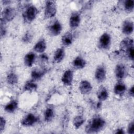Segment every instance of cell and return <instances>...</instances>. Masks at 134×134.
Returning <instances> with one entry per match:
<instances>
[{
	"label": "cell",
	"mask_w": 134,
	"mask_h": 134,
	"mask_svg": "<svg viewBox=\"0 0 134 134\" xmlns=\"http://www.w3.org/2000/svg\"><path fill=\"white\" fill-rule=\"evenodd\" d=\"M106 126L105 119L98 115L93 116L89 120L85 128V131L87 133H95L102 131Z\"/></svg>",
	"instance_id": "6da1fadb"
},
{
	"label": "cell",
	"mask_w": 134,
	"mask_h": 134,
	"mask_svg": "<svg viewBox=\"0 0 134 134\" xmlns=\"http://www.w3.org/2000/svg\"><path fill=\"white\" fill-rule=\"evenodd\" d=\"M38 14L37 8L33 5L28 6L23 13V17L24 21L27 23H30L36 18Z\"/></svg>",
	"instance_id": "7a4b0ae2"
},
{
	"label": "cell",
	"mask_w": 134,
	"mask_h": 134,
	"mask_svg": "<svg viewBox=\"0 0 134 134\" xmlns=\"http://www.w3.org/2000/svg\"><path fill=\"white\" fill-rule=\"evenodd\" d=\"M57 13V6L54 1H47L46 2L44 16L46 19L53 17Z\"/></svg>",
	"instance_id": "3957f363"
},
{
	"label": "cell",
	"mask_w": 134,
	"mask_h": 134,
	"mask_svg": "<svg viewBox=\"0 0 134 134\" xmlns=\"http://www.w3.org/2000/svg\"><path fill=\"white\" fill-rule=\"evenodd\" d=\"M62 30V25L58 20H54L48 27V32L51 36H57Z\"/></svg>",
	"instance_id": "277c9868"
},
{
	"label": "cell",
	"mask_w": 134,
	"mask_h": 134,
	"mask_svg": "<svg viewBox=\"0 0 134 134\" xmlns=\"http://www.w3.org/2000/svg\"><path fill=\"white\" fill-rule=\"evenodd\" d=\"M16 12L14 8L12 7H7L5 8L2 12L1 19L6 23L12 21L16 16Z\"/></svg>",
	"instance_id": "5b68a950"
},
{
	"label": "cell",
	"mask_w": 134,
	"mask_h": 134,
	"mask_svg": "<svg viewBox=\"0 0 134 134\" xmlns=\"http://www.w3.org/2000/svg\"><path fill=\"white\" fill-rule=\"evenodd\" d=\"M111 44V37L107 32L103 34L99 38L98 47L103 50L108 49Z\"/></svg>",
	"instance_id": "8992f818"
},
{
	"label": "cell",
	"mask_w": 134,
	"mask_h": 134,
	"mask_svg": "<svg viewBox=\"0 0 134 134\" xmlns=\"http://www.w3.org/2000/svg\"><path fill=\"white\" fill-rule=\"evenodd\" d=\"M39 120L38 116L32 113L26 115L21 120V124L24 127H31L35 125Z\"/></svg>",
	"instance_id": "52a82bcc"
},
{
	"label": "cell",
	"mask_w": 134,
	"mask_h": 134,
	"mask_svg": "<svg viewBox=\"0 0 134 134\" xmlns=\"http://www.w3.org/2000/svg\"><path fill=\"white\" fill-rule=\"evenodd\" d=\"M73 80V71L68 69L66 70L61 77V82L65 86H70L72 84Z\"/></svg>",
	"instance_id": "ba28073f"
},
{
	"label": "cell",
	"mask_w": 134,
	"mask_h": 134,
	"mask_svg": "<svg viewBox=\"0 0 134 134\" xmlns=\"http://www.w3.org/2000/svg\"><path fill=\"white\" fill-rule=\"evenodd\" d=\"M106 77V70L104 65L98 66L95 72V78L98 82H102Z\"/></svg>",
	"instance_id": "9c48e42d"
},
{
	"label": "cell",
	"mask_w": 134,
	"mask_h": 134,
	"mask_svg": "<svg viewBox=\"0 0 134 134\" xmlns=\"http://www.w3.org/2000/svg\"><path fill=\"white\" fill-rule=\"evenodd\" d=\"M127 69L126 66L121 63L116 65L115 69V74L117 79L122 80L126 76Z\"/></svg>",
	"instance_id": "30bf717a"
},
{
	"label": "cell",
	"mask_w": 134,
	"mask_h": 134,
	"mask_svg": "<svg viewBox=\"0 0 134 134\" xmlns=\"http://www.w3.org/2000/svg\"><path fill=\"white\" fill-rule=\"evenodd\" d=\"M81 21L80 14L77 12L72 13L69 19V25L71 29L76 28L80 25Z\"/></svg>",
	"instance_id": "8fae6325"
},
{
	"label": "cell",
	"mask_w": 134,
	"mask_h": 134,
	"mask_svg": "<svg viewBox=\"0 0 134 134\" xmlns=\"http://www.w3.org/2000/svg\"><path fill=\"white\" fill-rule=\"evenodd\" d=\"M79 88L81 93L83 95L88 94L92 90V86L91 84L87 80L82 81L79 84Z\"/></svg>",
	"instance_id": "7c38bea8"
},
{
	"label": "cell",
	"mask_w": 134,
	"mask_h": 134,
	"mask_svg": "<svg viewBox=\"0 0 134 134\" xmlns=\"http://www.w3.org/2000/svg\"><path fill=\"white\" fill-rule=\"evenodd\" d=\"M47 69L44 68L35 69L31 73V77L34 81L40 80L46 73Z\"/></svg>",
	"instance_id": "4fadbf2b"
},
{
	"label": "cell",
	"mask_w": 134,
	"mask_h": 134,
	"mask_svg": "<svg viewBox=\"0 0 134 134\" xmlns=\"http://www.w3.org/2000/svg\"><path fill=\"white\" fill-rule=\"evenodd\" d=\"M132 48H133V40L132 38H126L120 43V49L125 52Z\"/></svg>",
	"instance_id": "5bb4252c"
},
{
	"label": "cell",
	"mask_w": 134,
	"mask_h": 134,
	"mask_svg": "<svg viewBox=\"0 0 134 134\" xmlns=\"http://www.w3.org/2000/svg\"><path fill=\"white\" fill-rule=\"evenodd\" d=\"M133 23L130 19H126L124 21L122 26V31L126 35H129L133 32Z\"/></svg>",
	"instance_id": "9a60e30c"
},
{
	"label": "cell",
	"mask_w": 134,
	"mask_h": 134,
	"mask_svg": "<svg viewBox=\"0 0 134 134\" xmlns=\"http://www.w3.org/2000/svg\"><path fill=\"white\" fill-rule=\"evenodd\" d=\"M36 60V54L33 52L27 53L24 58V62L27 67H31Z\"/></svg>",
	"instance_id": "2e32d148"
},
{
	"label": "cell",
	"mask_w": 134,
	"mask_h": 134,
	"mask_svg": "<svg viewBox=\"0 0 134 134\" xmlns=\"http://www.w3.org/2000/svg\"><path fill=\"white\" fill-rule=\"evenodd\" d=\"M73 41V36L71 32H66L62 37L61 43L62 45L65 47L70 46Z\"/></svg>",
	"instance_id": "e0dca14e"
},
{
	"label": "cell",
	"mask_w": 134,
	"mask_h": 134,
	"mask_svg": "<svg viewBox=\"0 0 134 134\" xmlns=\"http://www.w3.org/2000/svg\"><path fill=\"white\" fill-rule=\"evenodd\" d=\"M47 48V44L46 41L44 39L42 38L39 40L34 47V50L37 53H43Z\"/></svg>",
	"instance_id": "ac0fdd59"
},
{
	"label": "cell",
	"mask_w": 134,
	"mask_h": 134,
	"mask_svg": "<svg viewBox=\"0 0 134 134\" xmlns=\"http://www.w3.org/2000/svg\"><path fill=\"white\" fill-rule=\"evenodd\" d=\"M65 55V50L63 48H60L57 49L53 55V60L56 63L61 62L64 58Z\"/></svg>",
	"instance_id": "d6986e66"
},
{
	"label": "cell",
	"mask_w": 134,
	"mask_h": 134,
	"mask_svg": "<svg viewBox=\"0 0 134 134\" xmlns=\"http://www.w3.org/2000/svg\"><path fill=\"white\" fill-rule=\"evenodd\" d=\"M109 94L107 90L105 87L101 86L98 90L97 93V98L100 102L106 100L108 97Z\"/></svg>",
	"instance_id": "ffe728a7"
},
{
	"label": "cell",
	"mask_w": 134,
	"mask_h": 134,
	"mask_svg": "<svg viewBox=\"0 0 134 134\" xmlns=\"http://www.w3.org/2000/svg\"><path fill=\"white\" fill-rule=\"evenodd\" d=\"M85 60L81 56L76 57L72 62V65L76 69H82L86 65Z\"/></svg>",
	"instance_id": "44dd1931"
},
{
	"label": "cell",
	"mask_w": 134,
	"mask_h": 134,
	"mask_svg": "<svg viewBox=\"0 0 134 134\" xmlns=\"http://www.w3.org/2000/svg\"><path fill=\"white\" fill-rule=\"evenodd\" d=\"M126 85L122 82H117L114 88V92L117 95L121 96L126 91Z\"/></svg>",
	"instance_id": "7402d4cb"
},
{
	"label": "cell",
	"mask_w": 134,
	"mask_h": 134,
	"mask_svg": "<svg viewBox=\"0 0 134 134\" xmlns=\"http://www.w3.org/2000/svg\"><path fill=\"white\" fill-rule=\"evenodd\" d=\"M18 104L16 100L13 99L8 103L4 107L5 110L8 113H14L18 108Z\"/></svg>",
	"instance_id": "603a6c76"
},
{
	"label": "cell",
	"mask_w": 134,
	"mask_h": 134,
	"mask_svg": "<svg viewBox=\"0 0 134 134\" xmlns=\"http://www.w3.org/2000/svg\"><path fill=\"white\" fill-rule=\"evenodd\" d=\"M44 119L46 122H50L54 116V109L52 107H47L44 111Z\"/></svg>",
	"instance_id": "cb8c5ba5"
},
{
	"label": "cell",
	"mask_w": 134,
	"mask_h": 134,
	"mask_svg": "<svg viewBox=\"0 0 134 134\" xmlns=\"http://www.w3.org/2000/svg\"><path fill=\"white\" fill-rule=\"evenodd\" d=\"M6 81L8 84L14 85L18 83V77L17 75L14 72H10L6 76Z\"/></svg>",
	"instance_id": "d4e9b609"
},
{
	"label": "cell",
	"mask_w": 134,
	"mask_h": 134,
	"mask_svg": "<svg viewBox=\"0 0 134 134\" xmlns=\"http://www.w3.org/2000/svg\"><path fill=\"white\" fill-rule=\"evenodd\" d=\"M38 88L37 84L34 81H28L25 84L23 89L24 91L32 92L36 91Z\"/></svg>",
	"instance_id": "484cf974"
},
{
	"label": "cell",
	"mask_w": 134,
	"mask_h": 134,
	"mask_svg": "<svg viewBox=\"0 0 134 134\" xmlns=\"http://www.w3.org/2000/svg\"><path fill=\"white\" fill-rule=\"evenodd\" d=\"M84 119L82 116L78 115L75 116L73 120V125L76 129L80 128L84 122Z\"/></svg>",
	"instance_id": "4316f807"
},
{
	"label": "cell",
	"mask_w": 134,
	"mask_h": 134,
	"mask_svg": "<svg viewBox=\"0 0 134 134\" xmlns=\"http://www.w3.org/2000/svg\"><path fill=\"white\" fill-rule=\"evenodd\" d=\"M124 9L126 12L131 13L133 11L134 8V1L132 0H127L124 3Z\"/></svg>",
	"instance_id": "83f0119b"
},
{
	"label": "cell",
	"mask_w": 134,
	"mask_h": 134,
	"mask_svg": "<svg viewBox=\"0 0 134 134\" xmlns=\"http://www.w3.org/2000/svg\"><path fill=\"white\" fill-rule=\"evenodd\" d=\"M33 39V35L30 31H27L22 37V41L26 43H30Z\"/></svg>",
	"instance_id": "f1b7e54d"
},
{
	"label": "cell",
	"mask_w": 134,
	"mask_h": 134,
	"mask_svg": "<svg viewBox=\"0 0 134 134\" xmlns=\"http://www.w3.org/2000/svg\"><path fill=\"white\" fill-rule=\"evenodd\" d=\"M6 23L2 19H1V29H0V34H1V37L3 38L4 37L7 32V29H6Z\"/></svg>",
	"instance_id": "f546056e"
},
{
	"label": "cell",
	"mask_w": 134,
	"mask_h": 134,
	"mask_svg": "<svg viewBox=\"0 0 134 134\" xmlns=\"http://www.w3.org/2000/svg\"><path fill=\"white\" fill-rule=\"evenodd\" d=\"M6 124V120L5 118L3 117H1V120H0V133H2L3 131L4 130L5 126Z\"/></svg>",
	"instance_id": "4dcf8cb0"
},
{
	"label": "cell",
	"mask_w": 134,
	"mask_h": 134,
	"mask_svg": "<svg viewBox=\"0 0 134 134\" xmlns=\"http://www.w3.org/2000/svg\"><path fill=\"white\" fill-rule=\"evenodd\" d=\"M69 122V115L68 114L64 115L62 118V125L63 127H65L68 125Z\"/></svg>",
	"instance_id": "1f68e13d"
},
{
	"label": "cell",
	"mask_w": 134,
	"mask_h": 134,
	"mask_svg": "<svg viewBox=\"0 0 134 134\" xmlns=\"http://www.w3.org/2000/svg\"><path fill=\"white\" fill-rule=\"evenodd\" d=\"M127 133L129 134H133L134 133V123L133 121L130 122L127 128Z\"/></svg>",
	"instance_id": "d6a6232c"
},
{
	"label": "cell",
	"mask_w": 134,
	"mask_h": 134,
	"mask_svg": "<svg viewBox=\"0 0 134 134\" xmlns=\"http://www.w3.org/2000/svg\"><path fill=\"white\" fill-rule=\"evenodd\" d=\"M39 61L41 63H43V62H47L48 61V56L47 55V54L45 53H42L40 56H39Z\"/></svg>",
	"instance_id": "836d02e7"
},
{
	"label": "cell",
	"mask_w": 134,
	"mask_h": 134,
	"mask_svg": "<svg viewBox=\"0 0 134 134\" xmlns=\"http://www.w3.org/2000/svg\"><path fill=\"white\" fill-rule=\"evenodd\" d=\"M126 53L127 54L128 58L130 60H133V48L130 49L127 51H126Z\"/></svg>",
	"instance_id": "e575fe53"
},
{
	"label": "cell",
	"mask_w": 134,
	"mask_h": 134,
	"mask_svg": "<svg viewBox=\"0 0 134 134\" xmlns=\"http://www.w3.org/2000/svg\"><path fill=\"white\" fill-rule=\"evenodd\" d=\"M129 95L131 97H133L134 90H133V85L130 87V88L129 90Z\"/></svg>",
	"instance_id": "d590c367"
},
{
	"label": "cell",
	"mask_w": 134,
	"mask_h": 134,
	"mask_svg": "<svg viewBox=\"0 0 134 134\" xmlns=\"http://www.w3.org/2000/svg\"><path fill=\"white\" fill-rule=\"evenodd\" d=\"M125 133L124 130H123L122 128H118L116 130L115 133H118V134H124Z\"/></svg>",
	"instance_id": "8d00e7d4"
},
{
	"label": "cell",
	"mask_w": 134,
	"mask_h": 134,
	"mask_svg": "<svg viewBox=\"0 0 134 134\" xmlns=\"http://www.w3.org/2000/svg\"><path fill=\"white\" fill-rule=\"evenodd\" d=\"M3 2L4 3V4L6 5V4H8L10 2V1H3Z\"/></svg>",
	"instance_id": "74e56055"
}]
</instances>
